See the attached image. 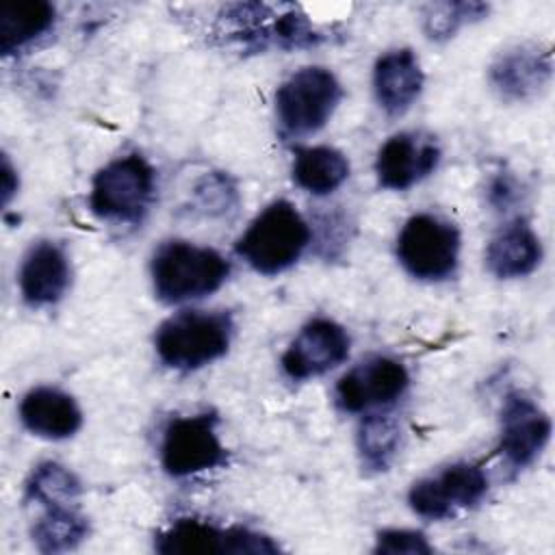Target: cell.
Returning a JSON list of instances; mask_svg holds the SVG:
<instances>
[{
    "label": "cell",
    "mask_w": 555,
    "mask_h": 555,
    "mask_svg": "<svg viewBox=\"0 0 555 555\" xmlns=\"http://www.w3.org/2000/svg\"><path fill=\"white\" fill-rule=\"evenodd\" d=\"M150 271L156 297L180 304L215 293L225 282L230 264L215 249L169 241L156 249Z\"/></svg>",
    "instance_id": "1"
},
{
    "label": "cell",
    "mask_w": 555,
    "mask_h": 555,
    "mask_svg": "<svg viewBox=\"0 0 555 555\" xmlns=\"http://www.w3.org/2000/svg\"><path fill=\"white\" fill-rule=\"evenodd\" d=\"M310 243V228L297 208L278 199L269 204L236 241V254L258 273L275 275L299 260Z\"/></svg>",
    "instance_id": "2"
},
{
    "label": "cell",
    "mask_w": 555,
    "mask_h": 555,
    "mask_svg": "<svg viewBox=\"0 0 555 555\" xmlns=\"http://www.w3.org/2000/svg\"><path fill=\"white\" fill-rule=\"evenodd\" d=\"M232 332L234 323L228 312L184 310L160 323L154 347L167 366L193 371L221 358L230 347Z\"/></svg>",
    "instance_id": "3"
},
{
    "label": "cell",
    "mask_w": 555,
    "mask_h": 555,
    "mask_svg": "<svg viewBox=\"0 0 555 555\" xmlns=\"http://www.w3.org/2000/svg\"><path fill=\"white\" fill-rule=\"evenodd\" d=\"M154 186L152 165L139 154H128L95 173L89 206L102 219L137 223L152 204Z\"/></svg>",
    "instance_id": "4"
},
{
    "label": "cell",
    "mask_w": 555,
    "mask_h": 555,
    "mask_svg": "<svg viewBox=\"0 0 555 555\" xmlns=\"http://www.w3.org/2000/svg\"><path fill=\"white\" fill-rule=\"evenodd\" d=\"M340 100V85L325 67H301L275 93V113L284 137H306L325 126Z\"/></svg>",
    "instance_id": "5"
},
{
    "label": "cell",
    "mask_w": 555,
    "mask_h": 555,
    "mask_svg": "<svg viewBox=\"0 0 555 555\" xmlns=\"http://www.w3.org/2000/svg\"><path fill=\"white\" fill-rule=\"evenodd\" d=\"M397 256L410 275L429 282L444 280L457 267L460 234L453 223L436 215H414L399 232Z\"/></svg>",
    "instance_id": "6"
},
{
    "label": "cell",
    "mask_w": 555,
    "mask_h": 555,
    "mask_svg": "<svg viewBox=\"0 0 555 555\" xmlns=\"http://www.w3.org/2000/svg\"><path fill=\"white\" fill-rule=\"evenodd\" d=\"M160 462L171 477H189L221 466L225 449L217 436V416L204 412L171 418L163 431Z\"/></svg>",
    "instance_id": "7"
},
{
    "label": "cell",
    "mask_w": 555,
    "mask_h": 555,
    "mask_svg": "<svg viewBox=\"0 0 555 555\" xmlns=\"http://www.w3.org/2000/svg\"><path fill=\"white\" fill-rule=\"evenodd\" d=\"M158 553H184V555H262V553H278L280 546L256 531L245 527H228L219 529L206 520L197 518H178L171 522L163 533L156 538Z\"/></svg>",
    "instance_id": "8"
},
{
    "label": "cell",
    "mask_w": 555,
    "mask_h": 555,
    "mask_svg": "<svg viewBox=\"0 0 555 555\" xmlns=\"http://www.w3.org/2000/svg\"><path fill=\"white\" fill-rule=\"evenodd\" d=\"M486 490V473L475 464L460 462L416 481L408 492V503L418 516L442 520L479 503Z\"/></svg>",
    "instance_id": "9"
},
{
    "label": "cell",
    "mask_w": 555,
    "mask_h": 555,
    "mask_svg": "<svg viewBox=\"0 0 555 555\" xmlns=\"http://www.w3.org/2000/svg\"><path fill=\"white\" fill-rule=\"evenodd\" d=\"M408 382L410 377L401 362L386 356H373L338 379L334 399L343 412L384 408L405 392Z\"/></svg>",
    "instance_id": "10"
},
{
    "label": "cell",
    "mask_w": 555,
    "mask_h": 555,
    "mask_svg": "<svg viewBox=\"0 0 555 555\" xmlns=\"http://www.w3.org/2000/svg\"><path fill=\"white\" fill-rule=\"evenodd\" d=\"M349 334L330 319H312L293 338L282 356V369L291 379H308L327 373L349 356Z\"/></svg>",
    "instance_id": "11"
},
{
    "label": "cell",
    "mask_w": 555,
    "mask_h": 555,
    "mask_svg": "<svg viewBox=\"0 0 555 555\" xmlns=\"http://www.w3.org/2000/svg\"><path fill=\"white\" fill-rule=\"evenodd\" d=\"M551 421L544 410L522 392H509L501 408L499 453L512 468L529 466L546 447Z\"/></svg>",
    "instance_id": "12"
},
{
    "label": "cell",
    "mask_w": 555,
    "mask_h": 555,
    "mask_svg": "<svg viewBox=\"0 0 555 555\" xmlns=\"http://www.w3.org/2000/svg\"><path fill=\"white\" fill-rule=\"evenodd\" d=\"M440 160L438 143L421 132H399L377 152L375 173L384 189L403 191L427 178Z\"/></svg>",
    "instance_id": "13"
},
{
    "label": "cell",
    "mask_w": 555,
    "mask_h": 555,
    "mask_svg": "<svg viewBox=\"0 0 555 555\" xmlns=\"http://www.w3.org/2000/svg\"><path fill=\"white\" fill-rule=\"evenodd\" d=\"M551 52L531 46L505 50L490 65V85L505 100H527L535 95L551 78Z\"/></svg>",
    "instance_id": "14"
},
{
    "label": "cell",
    "mask_w": 555,
    "mask_h": 555,
    "mask_svg": "<svg viewBox=\"0 0 555 555\" xmlns=\"http://www.w3.org/2000/svg\"><path fill=\"white\" fill-rule=\"evenodd\" d=\"M69 286V262L65 251L41 241L28 249L20 267V291L30 306L56 304Z\"/></svg>",
    "instance_id": "15"
},
{
    "label": "cell",
    "mask_w": 555,
    "mask_h": 555,
    "mask_svg": "<svg viewBox=\"0 0 555 555\" xmlns=\"http://www.w3.org/2000/svg\"><path fill=\"white\" fill-rule=\"evenodd\" d=\"M373 87L379 106L388 115L405 113L423 89V72L410 48L382 54L373 69Z\"/></svg>",
    "instance_id": "16"
},
{
    "label": "cell",
    "mask_w": 555,
    "mask_h": 555,
    "mask_svg": "<svg viewBox=\"0 0 555 555\" xmlns=\"http://www.w3.org/2000/svg\"><path fill=\"white\" fill-rule=\"evenodd\" d=\"M20 418L35 436L52 440L74 436L82 423L76 401L67 392L50 386L35 388L22 399Z\"/></svg>",
    "instance_id": "17"
},
{
    "label": "cell",
    "mask_w": 555,
    "mask_h": 555,
    "mask_svg": "<svg viewBox=\"0 0 555 555\" xmlns=\"http://www.w3.org/2000/svg\"><path fill=\"white\" fill-rule=\"evenodd\" d=\"M542 258L540 238L520 219L505 225L486 249V264L496 278H522L531 273Z\"/></svg>",
    "instance_id": "18"
},
{
    "label": "cell",
    "mask_w": 555,
    "mask_h": 555,
    "mask_svg": "<svg viewBox=\"0 0 555 555\" xmlns=\"http://www.w3.org/2000/svg\"><path fill=\"white\" fill-rule=\"evenodd\" d=\"M54 24V7L46 0H17L0 9V50L13 54Z\"/></svg>",
    "instance_id": "19"
},
{
    "label": "cell",
    "mask_w": 555,
    "mask_h": 555,
    "mask_svg": "<svg viewBox=\"0 0 555 555\" xmlns=\"http://www.w3.org/2000/svg\"><path fill=\"white\" fill-rule=\"evenodd\" d=\"M349 176V160L343 152L317 145L304 147L293 160V180L312 195H327L338 189Z\"/></svg>",
    "instance_id": "20"
},
{
    "label": "cell",
    "mask_w": 555,
    "mask_h": 555,
    "mask_svg": "<svg viewBox=\"0 0 555 555\" xmlns=\"http://www.w3.org/2000/svg\"><path fill=\"white\" fill-rule=\"evenodd\" d=\"M89 533L87 518L76 503L48 505L33 527V542L41 553H63L76 548Z\"/></svg>",
    "instance_id": "21"
},
{
    "label": "cell",
    "mask_w": 555,
    "mask_h": 555,
    "mask_svg": "<svg viewBox=\"0 0 555 555\" xmlns=\"http://www.w3.org/2000/svg\"><path fill=\"white\" fill-rule=\"evenodd\" d=\"M401 431L397 421L382 414H369L360 421L358 427V453L362 466L369 470H386L399 453Z\"/></svg>",
    "instance_id": "22"
},
{
    "label": "cell",
    "mask_w": 555,
    "mask_h": 555,
    "mask_svg": "<svg viewBox=\"0 0 555 555\" xmlns=\"http://www.w3.org/2000/svg\"><path fill=\"white\" fill-rule=\"evenodd\" d=\"M80 496V481L76 475L56 462H41L26 481V501L48 505L76 503Z\"/></svg>",
    "instance_id": "23"
},
{
    "label": "cell",
    "mask_w": 555,
    "mask_h": 555,
    "mask_svg": "<svg viewBox=\"0 0 555 555\" xmlns=\"http://www.w3.org/2000/svg\"><path fill=\"white\" fill-rule=\"evenodd\" d=\"M488 13L481 2H434L423 11V30L429 39L442 41L451 37L464 22L479 20Z\"/></svg>",
    "instance_id": "24"
},
{
    "label": "cell",
    "mask_w": 555,
    "mask_h": 555,
    "mask_svg": "<svg viewBox=\"0 0 555 555\" xmlns=\"http://www.w3.org/2000/svg\"><path fill=\"white\" fill-rule=\"evenodd\" d=\"M375 553H384V555H425L431 553V546L427 542V538L418 531H410V529H386L377 533L375 540Z\"/></svg>",
    "instance_id": "25"
},
{
    "label": "cell",
    "mask_w": 555,
    "mask_h": 555,
    "mask_svg": "<svg viewBox=\"0 0 555 555\" xmlns=\"http://www.w3.org/2000/svg\"><path fill=\"white\" fill-rule=\"evenodd\" d=\"M197 197L202 208H206L212 215L228 210V206L236 202V191L225 176H210L204 178V182L197 186Z\"/></svg>",
    "instance_id": "26"
},
{
    "label": "cell",
    "mask_w": 555,
    "mask_h": 555,
    "mask_svg": "<svg viewBox=\"0 0 555 555\" xmlns=\"http://www.w3.org/2000/svg\"><path fill=\"white\" fill-rule=\"evenodd\" d=\"M488 197H490V204L496 206V208H507L516 197V184L507 178V176H496L492 182H490V189H488Z\"/></svg>",
    "instance_id": "27"
},
{
    "label": "cell",
    "mask_w": 555,
    "mask_h": 555,
    "mask_svg": "<svg viewBox=\"0 0 555 555\" xmlns=\"http://www.w3.org/2000/svg\"><path fill=\"white\" fill-rule=\"evenodd\" d=\"M17 191V176H15V169L13 165L9 163V158L4 156L2 158V204L7 206L11 195Z\"/></svg>",
    "instance_id": "28"
}]
</instances>
